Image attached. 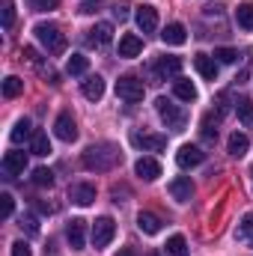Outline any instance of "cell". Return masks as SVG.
Instances as JSON below:
<instances>
[{
  "label": "cell",
  "instance_id": "1",
  "mask_svg": "<svg viewBox=\"0 0 253 256\" xmlns=\"http://www.w3.org/2000/svg\"><path fill=\"white\" fill-rule=\"evenodd\" d=\"M120 149L114 146V143H92L86 152H84V167L86 170H96V173H104V170H110V167H116L120 164Z\"/></svg>",
  "mask_w": 253,
  "mask_h": 256
},
{
  "label": "cell",
  "instance_id": "2",
  "mask_svg": "<svg viewBox=\"0 0 253 256\" xmlns=\"http://www.w3.org/2000/svg\"><path fill=\"white\" fill-rule=\"evenodd\" d=\"M33 33H36V39L48 48V54H63L66 51V36L57 24H36Z\"/></svg>",
  "mask_w": 253,
  "mask_h": 256
},
{
  "label": "cell",
  "instance_id": "3",
  "mask_svg": "<svg viewBox=\"0 0 253 256\" xmlns=\"http://www.w3.org/2000/svg\"><path fill=\"white\" fill-rule=\"evenodd\" d=\"M143 80L140 78H134V74H122L120 80H116V96L128 102V104H137V102H143Z\"/></svg>",
  "mask_w": 253,
  "mask_h": 256
},
{
  "label": "cell",
  "instance_id": "4",
  "mask_svg": "<svg viewBox=\"0 0 253 256\" xmlns=\"http://www.w3.org/2000/svg\"><path fill=\"white\" fill-rule=\"evenodd\" d=\"M155 110H158V116L164 120V126L167 128H173V131H182V128H185V114H182L173 102H167L164 96L155 98Z\"/></svg>",
  "mask_w": 253,
  "mask_h": 256
},
{
  "label": "cell",
  "instance_id": "5",
  "mask_svg": "<svg viewBox=\"0 0 253 256\" xmlns=\"http://www.w3.org/2000/svg\"><path fill=\"white\" fill-rule=\"evenodd\" d=\"M114 236H116V224H114V218H98L96 224H92V244H96V250H102V248H108L110 242H114Z\"/></svg>",
  "mask_w": 253,
  "mask_h": 256
},
{
  "label": "cell",
  "instance_id": "6",
  "mask_svg": "<svg viewBox=\"0 0 253 256\" xmlns=\"http://www.w3.org/2000/svg\"><path fill=\"white\" fill-rule=\"evenodd\" d=\"M134 18H137V27H140L143 33H155V30H158V9H155V6H149V3L137 6Z\"/></svg>",
  "mask_w": 253,
  "mask_h": 256
},
{
  "label": "cell",
  "instance_id": "7",
  "mask_svg": "<svg viewBox=\"0 0 253 256\" xmlns=\"http://www.w3.org/2000/svg\"><path fill=\"white\" fill-rule=\"evenodd\" d=\"M131 143L143 152H161L167 146V137L164 134H131Z\"/></svg>",
  "mask_w": 253,
  "mask_h": 256
},
{
  "label": "cell",
  "instance_id": "8",
  "mask_svg": "<svg viewBox=\"0 0 253 256\" xmlns=\"http://www.w3.org/2000/svg\"><path fill=\"white\" fill-rule=\"evenodd\" d=\"M202 161H206V152H202L200 146H190L188 143V146H182V149L176 152V164L185 167V170H188V167H200Z\"/></svg>",
  "mask_w": 253,
  "mask_h": 256
},
{
  "label": "cell",
  "instance_id": "9",
  "mask_svg": "<svg viewBox=\"0 0 253 256\" xmlns=\"http://www.w3.org/2000/svg\"><path fill=\"white\" fill-rule=\"evenodd\" d=\"M167 191H170V196H173L176 202H188L190 196H194V185H190L188 176H176V179L167 185Z\"/></svg>",
  "mask_w": 253,
  "mask_h": 256
},
{
  "label": "cell",
  "instance_id": "10",
  "mask_svg": "<svg viewBox=\"0 0 253 256\" xmlns=\"http://www.w3.org/2000/svg\"><path fill=\"white\" fill-rule=\"evenodd\" d=\"M54 134H57L60 140H66V143L78 140V126H74L72 114H60V116H57V122H54Z\"/></svg>",
  "mask_w": 253,
  "mask_h": 256
},
{
  "label": "cell",
  "instance_id": "11",
  "mask_svg": "<svg viewBox=\"0 0 253 256\" xmlns=\"http://www.w3.org/2000/svg\"><path fill=\"white\" fill-rule=\"evenodd\" d=\"M27 170V155L24 152H6L3 155V173L6 176H21Z\"/></svg>",
  "mask_w": 253,
  "mask_h": 256
},
{
  "label": "cell",
  "instance_id": "12",
  "mask_svg": "<svg viewBox=\"0 0 253 256\" xmlns=\"http://www.w3.org/2000/svg\"><path fill=\"white\" fill-rule=\"evenodd\" d=\"M134 173L140 176V179H146V182H155L158 176H161V161H155V158H140L137 164H134Z\"/></svg>",
  "mask_w": 253,
  "mask_h": 256
},
{
  "label": "cell",
  "instance_id": "13",
  "mask_svg": "<svg viewBox=\"0 0 253 256\" xmlns=\"http://www.w3.org/2000/svg\"><path fill=\"white\" fill-rule=\"evenodd\" d=\"M66 238H68V244H72L74 250H80V248H84V242H86V220L74 218V220L66 226Z\"/></svg>",
  "mask_w": 253,
  "mask_h": 256
},
{
  "label": "cell",
  "instance_id": "14",
  "mask_svg": "<svg viewBox=\"0 0 253 256\" xmlns=\"http://www.w3.org/2000/svg\"><path fill=\"white\" fill-rule=\"evenodd\" d=\"M110 39H114V27H110L108 21H102V24H96V27L90 30V36H86V42H90V45H98V48H104V45H110Z\"/></svg>",
  "mask_w": 253,
  "mask_h": 256
},
{
  "label": "cell",
  "instance_id": "15",
  "mask_svg": "<svg viewBox=\"0 0 253 256\" xmlns=\"http://www.w3.org/2000/svg\"><path fill=\"white\" fill-rule=\"evenodd\" d=\"M140 51H143V39H140V36H134V33H126V36L120 39V57L131 60V57H137Z\"/></svg>",
  "mask_w": 253,
  "mask_h": 256
},
{
  "label": "cell",
  "instance_id": "16",
  "mask_svg": "<svg viewBox=\"0 0 253 256\" xmlns=\"http://www.w3.org/2000/svg\"><path fill=\"white\" fill-rule=\"evenodd\" d=\"M68 200H72L74 206H92L96 188H92V185H72V188H68Z\"/></svg>",
  "mask_w": 253,
  "mask_h": 256
},
{
  "label": "cell",
  "instance_id": "17",
  "mask_svg": "<svg viewBox=\"0 0 253 256\" xmlns=\"http://www.w3.org/2000/svg\"><path fill=\"white\" fill-rule=\"evenodd\" d=\"M161 42L164 45H185L188 42V30L182 24H167L164 33H161Z\"/></svg>",
  "mask_w": 253,
  "mask_h": 256
},
{
  "label": "cell",
  "instance_id": "18",
  "mask_svg": "<svg viewBox=\"0 0 253 256\" xmlns=\"http://www.w3.org/2000/svg\"><path fill=\"white\" fill-rule=\"evenodd\" d=\"M194 66H196V72H200L206 80H214V78H218V60H214V57L196 54V57H194Z\"/></svg>",
  "mask_w": 253,
  "mask_h": 256
},
{
  "label": "cell",
  "instance_id": "19",
  "mask_svg": "<svg viewBox=\"0 0 253 256\" xmlns=\"http://www.w3.org/2000/svg\"><path fill=\"white\" fill-rule=\"evenodd\" d=\"M80 90H84V96H86L90 102H102V96H104V80H102L98 74H90Z\"/></svg>",
  "mask_w": 253,
  "mask_h": 256
},
{
  "label": "cell",
  "instance_id": "20",
  "mask_svg": "<svg viewBox=\"0 0 253 256\" xmlns=\"http://www.w3.org/2000/svg\"><path fill=\"white\" fill-rule=\"evenodd\" d=\"M137 226H140L146 236H158V232H161V218L152 214V212H140V214H137Z\"/></svg>",
  "mask_w": 253,
  "mask_h": 256
},
{
  "label": "cell",
  "instance_id": "21",
  "mask_svg": "<svg viewBox=\"0 0 253 256\" xmlns=\"http://www.w3.org/2000/svg\"><path fill=\"white\" fill-rule=\"evenodd\" d=\"M226 149H230V155L232 158H242V155H248V149H250V137L248 134H232L230 137V143H226Z\"/></svg>",
  "mask_w": 253,
  "mask_h": 256
},
{
  "label": "cell",
  "instance_id": "22",
  "mask_svg": "<svg viewBox=\"0 0 253 256\" xmlns=\"http://www.w3.org/2000/svg\"><path fill=\"white\" fill-rule=\"evenodd\" d=\"M155 68H158L161 78H179V72H182V60H179V57H161Z\"/></svg>",
  "mask_w": 253,
  "mask_h": 256
},
{
  "label": "cell",
  "instance_id": "23",
  "mask_svg": "<svg viewBox=\"0 0 253 256\" xmlns=\"http://www.w3.org/2000/svg\"><path fill=\"white\" fill-rule=\"evenodd\" d=\"M173 92H176V98H182V102H194L196 98V86L185 80V78H179L176 84H173Z\"/></svg>",
  "mask_w": 253,
  "mask_h": 256
},
{
  "label": "cell",
  "instance_id": "24",
  "mask_svg": "<svg viewBox=\"0 0 253 256\" xmlns=\"http://www.w3.org/2000/svg\"><path fill=\"white\" fill-rule=\"evenodd\" d=\"M236 21L242 30H253V3H242L236 9Z\"/></svg>",
  "mask_w": 253,
  "mask_h": 256
},
{
  "label": "cell",
  "instance_id": "25",
  "mask_svg": "<svg viewBox=\"0 0 253 256\" xmlns=\"http://www.w3.org/2000/svg\"><path fill=\"white\" fill-rule=\"evenodd\" d=\"M236 114H238V120L248 128H253V102L250 98H238L236 102Z\"/></svg>",
  "mask_w": 253,
  "mask_h": 256
},
{
  "label": "cell",
  "instance_id": "26",
  "mask_svg": "<svg viewBox=\"0 0 253 256\" xmlns=\"http://www.w3.org/2000/svg\"><path fill=\"white\" fill-rule=\"evenodd\" d=\"M236 238H238V242H248L253 248V214H244V218H242V224H238V230H236Z\"/></svg>",
  "mask_w": 253,
  "mask_h": 256
},
{
  "label": "cell",
  "instance_id": "27",
  "mask_svg": "<svg viewBox=\"0 0 253 256\" xmlns=\"http://www.w3.org/2000/svg\"><path fill=\"white\" fill-rule=\"evenodd\" d=\"M33 134H36V131L30 128V120H18L9 137H12V143H21V140H27V137H33Z\"/></svg>",
  "mask_w": 253,
  "mask_h": 256
},
{
  "label": "cell",
  "instance_id": "28",
  "mask_svg": "<svg viewBox=\"0 0 253 256\" xmlns=\"http://www.w3.org/2000/svg\"><path fill=\"white\" fill-rule=\"evenodd\" d=\"M167 254L170 256H188V242H185V236H170V238H167Z\"/></svg>",
  "mask_w": 253,
  "mask_h": 256
},
{
  "label": "cell",
  "instance_id": "29",
  "mask_svg": "<svg viewBox=\"0 0 253 256\" xmlns=\"http://www.w3.org/2000/svg\"><path fill=\"white\" fill-rule=\"evenodd\" d=\"M86 68H90V60H86L84 54H72L68 63H66V72H68V74H84Z\"/></svg>",
  "mask_w": 253,
  "mask_h": 256
},
{
  "label": "cell",
  "instance_id": "30",
  "mask_svg": "<svg viewBox=\"0 0 253 256\" xmlns=\"http://www.w3.org/2000/svg\"><path fill=\"white\" fill-rule=\"evenodd\" d=\"M21 92H24V80H21V78L12 74V78L3 80V96H6V98H15V96H21Z\"/></svg>",
  "mask_w": 253,
  "mask_h": 256
},
{
  "label": "cell",
  "instance_id": "31",
  "mask_svg": "<svg viewBox=\"0 0 253 256\" xmlns=\"http://www.w3.org/2000/svg\"><path fill=\"white\" fill-rule=\"evenodd\" d=\"M33 155H51V140H48L45 131L33 134Z\"/></svg>",
  "mask_w": 253,
  "mask_h": 256
},
{
  "label": "cell",
  "instance_id": "32",
  "mask_svg": "<svg viewBox=\"0 0 253 256\" xmlns=\"http://www.w3.org/2000/svg\"><path fill=\"white\" fill-rule=\"evenodd\" d=\"M33 185H39V188H51V185H54V173H51L48 167L33 170Z\"/></svg>",
  "mask_w": 253,
  "mask_h": 256
},
{
  "label": "cell",
  "instance_id": "33",
  "mask_svg": "<svg viewBox=\"0 0 253 256\" xmlns=\"http://www.w3.org/2000/svg\"><path fill=\"white\" fill-rule=\"evenodd\" d=\"M0 12H3V27L9 30V27L15 24V3H12V0H3V3H0Z\"/></svg>",
  "mask_w": 253,
  "mask_h": 256
},
{
  "label": "cell",
  "instance_id": "34",
  "mask_svg": "<svg viewBox=\"0 0 253 256\" xmlns=\"http://www.w3.org/2000/svg\"><path fill=\"white\" fill-rule=\"evenodd\" d=\"M12 212H15V200H12V194H0V218L9 220Z\"/></svg>",
  "mask_w": 253,
  "mask_h": 256
},
{
  "label": "cell",
  "instance_id": "35",
  "mask_svg": "<svg viewBox=\"0 0 253 256\" xmlns=\"http://www.w3.org/2000/svg\"><path fill=\"white\" fill-rule=\"evenodd\" d=\"M214 57H218V63H236L238 60V51L236 48H218Z\"/></svg>",
  "mask_w": 253,
  "mask_h": 256
},
{
  "label": "cell",
  "instance_id": "36",
  "mask_svg": "<svg viewBox=\"0 0 253 256\" xmlns=\"http://www.w3.org/2000/svg\"><path fill=\"white\" fill-rule=\"evenodd\" d=\"M21 230H27V236H39L36 218H33V214H24V218H21Z\"/></svg>",
  "mask_w": 253,
  "mask_h": 256
},
{
  "label": "cell",
  "instance_id": "37",
  "mask_svg": "<svg viewBox=\"0 0 253 256\" xmlns=\"http://www.w3.org/2000/svg\"><path fill=\"white\" fill-rule=\"evenodd\" d=\"M30 6H33L36 12H51V9L60 6V0H30Z\"/></svg>",
  "mask_w": 253,
  "mask_h": 256
},
{
  "label": "cell",
  "instance_id": "38",
  "mask_svg": "<svg viewBox=\"0 0 253 256\" xmlns=\"http://www.w3.org/2000/svg\"><path fill=\"white\" fill-rule=\"evenodd\" d=\"M24 57H27V60H30L33 66H39V68H45V66H42V57H39V51H36V48H24Z\"/></svg>",
  "mask_w": 253,
  "mask_h": 256
},
{
  "label": "cell",
  "instance_id": "39",
  "mask_svg": "<svg viewBox=\"0 0 253 256\" xmlns=\"http://www.w3.org/2000/svg\"><path fill=\"white\" fill-rule=\"evenodd\" d=\"M12 256H33V254H30V248H27L24 242H15V244H12Z\"/></svg>",
  "mask_w": 253,
  "mask_h": 256
},
{
  "label": "cell",
  "instance_id": "40",
  "mask_svg": "<svg viewBox=\"0 0 253 256\" xmlns=\"http://www.w3.org/2000/svg\"><path fill=\"white\" fill-rule=\"evenodd\" d=\"M96 9H98V0H84V3H80V12H84V15H92Z\"/></svg>",
  "mask_w": 253,
  "mask_h": 256
},
{
  "label": "cell",
  "instance_id": "41",
  "mask_svg": "<svg viewBox=\"0 0 253 256\" xmlns=\"http://www.w3.org/2000/svg\"><path fill=\"white\" fill-rule=\"evenodd\" d=\"M36 212H39V214H54L57 208H54L51 202H45V200H39V202H36Z\"/></svg>",
  "mask_w": 253,
  "mask_h": 256
},
{
  "label": "cell",
  "instance_id": "42",
  "mask_svg": "<svg viewBox=\"0 0 253 256\" xmlns=\"http://www.w3.org/2000/svg\"><path fill=\"white\" fill-rule=\"evenodd\" d=\"M128 9H131L128 3H116V6H114V15H116V18L122 21V18H128Z\"/></svg>",
  "mask_w": 253,
  "mask_h": 256
},
{
  "label": "cell",
  "instance_id": "43",
  "mask_svg": "<svg viewBox=\"0 0 253 256\" xmlns=\"http://www.w3.org/2000/svg\"><path fill=\"white\" fill-rule=\"evenodd\" d=\"M116 256H134V250H131V248H122V250H120Z\"/></svg>",
  "mask_w": 253,
  "mask_h": 256
}]
</instances>
